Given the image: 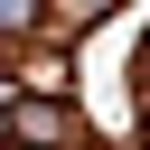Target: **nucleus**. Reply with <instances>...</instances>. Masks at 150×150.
Instances as JSON below:
<instances>
[{
	"mask_svg": "<svg viewBox=\"0 0 150 150\" xmlns=\"http://www.w3.org/2000/svg\"><path fill=\"white\" fill-rule=\"evenodd\" d=\"M103 9H122V0H56V19H66V28H94Z\"/></svg>",
	"mask_w": 150,
	"mask_h": 150,
	"instance_id": "nucleus-1",
	"label": "nucleus"
},
{
	"mask_svg": "<svg viewBox=\"0 0 150 150\" xmlns=\"http://www.w3.org/2000/svg\"><path fill=\"white\" fill-rule=\"evenodd\" d=\"M38 28V0H0V38H28Z\"/></svg>",
	"mask_w": 150,
	"mask_h": 150,
	"instance_id": "nucleus-2",
	"label": "nucleus"
}]
</instances>
